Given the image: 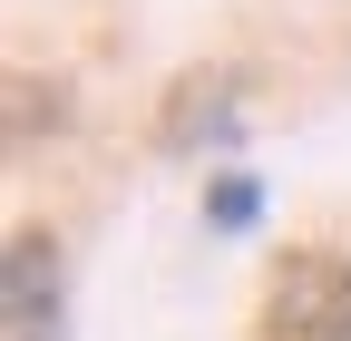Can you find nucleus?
I'll list each match as a JSON object with an SVG mask.
<instances>
[{"mask_svg":"<svg viewBox=\"0 0 351 341\" xmlns=\"http://www.w3.org/2000/svg\"><path fill=\"white\" fill-rule=\"evenodd\" d=\"M244 137V68L234 59H195L166 78L156 98V147L166 156H205V147H234Z\"/></svg>","mask_w":351,"mask_h":341,"instance_id":"2","label":"nucleus"},{"mask_svg":"<svg viewBox=\"0 0 351 341\" xmlns=\"http://www.w3.org/2000/svg\"><path fill=\"white\" fill-rule=\"evenodd\" d=\"M254 341H351V253L293 244L274 264V283H263Z\"/></svg>","mask_w":351,"mask_h":341,"instance_id":"1","label":"nucleus"},{"mask_svg":"<svg viewBox=\"0 0 351 341\" xmlns=\"http://www.w3.org/2000/svg\"><path fill=\"white\" fill-rule=\"evenodd\" d=\"M254 215H263V186H254V176H215V186H205V225H215V234H244Z\"/></svg>","mask_w":351,"mask_h":341,"instance_id":"4","label":"nucleus"},{"mask_svg":"<svg viewBox=\"0 0 351 341\" xmlns=\"http://www.w3.org/2000/svg\"><path fill=\"white\" fill-rule=\"evenodd\" d=\"M0 331H10V341H69V264H59V244L39 234V225H20V234H10Z\"/></svg>","mask_w":351,"mask_h":341,"instance_id":"3","label":"nucleus"}]
</instances>
